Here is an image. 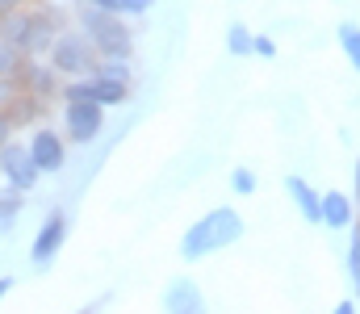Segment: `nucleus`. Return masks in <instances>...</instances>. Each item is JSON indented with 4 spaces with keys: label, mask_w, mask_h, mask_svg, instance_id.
<instances>
[{
    "label": "nucleus",
    "mask_w": 360,
    "mask_h": 314,
    "mask_svg": "<svg viewBox=\"0 0 360 314\" xmlns=\"http://www.w3.org/2000/svg\"><path fill=\"white\" fill-rule=\"evenodd\" d=\"M76 4H80V0H76Z\"/></svg>",
    "instance_id": "29"
},
{
    "label": "nucleus",
    "mask_w": 360,
    "mask_h": 314,
    "mask_svg": "<svg viewBox=\"0 0 360 314\" xmlns=\"http://www.w3.org/2000/svg\"><path fill=\"white\" fill-rule=\"evenodd\" d=\"M0 181H4L8 189H17V193H34V189H38L42 172L34 168L30 147H25L21 138H13V143L0 147Z\"/></svg>",
    "instance_id": "6"
},
{
    "label": "nucleus",
    "mask_w": 360,
    "mask_h": 314,
    "mask_svg": "<svg viewBox=\"0 0 360 314\" xmlns=\"http://www.w3.org/2000/svg\"><path fill=\"white\" fill-rule=\"evenodd\" d=\"M76 30L89 38L101 59H134V30L126 17L92 4H76Z\"/></svg>",
    "instance_id": "3"
},
{
    "label": "nucleus",
    "mask_w": 360,
    "mask_h": 314,
    "mask_svg": "<svg viewBox=\"0 0 360 314\" xmlns=\"http://www.w3.org/2000/svg\"><path fill=\"white\" fill-rule=\"evenodd\" d=\"M164 314H210L201 285L193 277H172L164 289Z\"/></svg>",
    "instance_id": "10"
},
{
    "label": "nucleus",
    "mask_w": 360,
    "mask_h": 314,
    "mask_svg": "<svg viewBox=\"0 0 360 314\" xmlns=\"http://www.w3.org/2000/svg\"><path fill=\"white\" fill-rule=\"evenodd\" d=\"M348 230H352V239H348V281H352V289L360 298V222L348 226Z\"/></svg>",
    "instance_id": "18"
},
{
    "label": "nucleus",
    "mask_w": 360,
    "mask_h": 314,
    "mask_svg": "<svg viewBox=\"0 0 360 314\" xmlns=\"http://www.w3.org/2000/svg\"><path fill=\"white\" fill-rule=\"evenodd\" d=\"M63 243H68V214L55 206V209H46V218H42V226H38V235L30 243V264L34 268H51L59 260Z\"/></svg>",
    "instance_id": "7"
},
{
    "label": "nucleus",
    "mask_w": 360,
    "mask_h": 314,
    "mask_svg": "<svg viewBox=\"0 0 360 314\" xmlns=\"http://www.w3.org/2000/svg\"><path fill=\"white\" fill-rule=\"evenodd\" d=\"M63 30V8L59 4H30V8H17L8 17H0V38L8 46H17L25 59H42L55 42V34Z\"/></svg>",
    "instance_id": "1"
},
{
    "label": "nucleus",
    "mask_w": 360,
    "mask_h": 314,
    "mask_svg": "<svg viewBox=\"0 0 360 314\" xmlns=\"http://www.w3.org/2000/svg\"><path fill=\"white\" fill-rule=\"evenodd\" d=\"M331 314H356V302H340Z\"/></svg>",
    "instance_id": "26"
},
{
    "label": "nucleus",
    "mask_w": 360,
    "mask_h": 314,
    "mask_svg": "<svg viewBox=\"0 0 360 314\" xmlns=\"http://www.w3.org/2000/svg\"><path fill=\"white\" fill-rule=\"evenodd\" d=\"M231 193L235 197H252L256 193V172L252 168H235L231 172Z\"/></svg>",
    "instance_id": "20"
},
{
    "label": "nucleus",
    "mask_w": 360,
    "mask_h": 314,
    "mask_svg": "<svg viewBox=\"0 0 360 314\" xmlns=\"http://www.w3.org/2000/svg\"><path fill=\"white\" fill-rule=\"evenodd\" d=\"M285 193H289V202L297 206V214H302L310 226H323V193H319L306 176H285Z\"/></svg>",
    "instance_id": "11"
},
{
    "label": "nucleus",
    "mask_w": 360,
    "mask_h": 314,
    "mask_svg": "<svg viewBox=\"0 0 360 314\" xmlns=\"http://www.w3.org/2000/svg\"><path fill=\"white\" fill-rule=\"evenodd\" d=\"M105 130V109L96 101H63V138L89 147Z\"/></svg>",
    "instance_id": "8"
},
{
    "label": "nucleus",
    "mask_w": 360,
    "mask_h": 314,
    "mask_svg": "<svg viewBox=\"0 0 360 314\" xmlns=\"http://www.w3.org/2000/svg\"><path fill=\"white\" fill-rule=\"evenodd\" d=\"M105 302H109V298H101L96 306H89V310H80V314H96V310H101V306H105Z\"/></svg>",
    "instance_id": "28"
},
{
    "label": "nucleus",
    "mask_w": 360,
    "mask_h": 314,
    "mask_svg": "<svg viewBox=\"0 0 360 314\" xmlns=\"http://www.w3.org/2000/svg\"><path fill=\"white\" fill-rule=\"evenodd\" d=\"M335 38H340V51H344V59H348V63L360 72V25H356V21H340Z\"/></svg>",
    "instance_id": "16"
},
{
    "label": "nucleus",
    "mask_w": 360,
    "mask_h": 314,
    "mask_svg": "<svg viewBox=\"0 0 360 314\" xmlns=\"http://www.w3.org/2000/svg\"><path fill=\"white\" fill-rule=\"evenodd\" d=\"M34 0H0V17H8V13H17V8H30Z\"/></svg>",
    "instance_id": "23"
},
{
    "label": "nucleus",
    "mask_w": 360,
    "mask_h": 314,
    "mask_svg": "<svg viewBox=\"0 0 360 314\" xmlns=\"http://www.w3.org/2000/svg\"><path fill=\"white\" fill-rule=\"evenodd\" d=\"M13 89L17 93H30V97H38V101H55L59 97V89H63V80L55 76V67L46 63V59H21V67H17V76H13Z\"/></svg>",
    "instance_id": "9"
},
{
    "label": "nucleus",
    "mask_w": 360,
    "mask_h": 314,
    "mask_svg": "<svg viewBox=\"0 0 360 314\" xmlns=\"http://www.w3.org/2000/svg\"><path fill=\"white\" fill-rule=\"evenodd\" d=\"M42 59L55 67V76H59V80H84V76L96 72V63H101V55L92 51V42L76 30V25H63V30L55 34L51 51H46Z\"/></svg>",
    "instance_id": "4"
},
{
    "label": "nucleus",
    "mask_w": 360,
    "mask_h": 314,
    "mask_svg": "<svg viewBox=\"0 0 360 314\" xmlns=\"http://www.w3.org/2000/svg\"><path fill=\"white\" fill-rule=\"evenodd\" d=\"M92 76H105V80H122V84H134V67H130V59H101Z\"/></svg>",
    "instance_id": "17"
},
{
    "label": "nucleus",
    "mask_w": 360,
    "mask_h": 314,
    "mask_svg": "<svg viewBox=\"0 0 360 314\" xmlns=\"http://www.w3.org/2000/svg\"><path fill=\"white\" fill-rule=\"evenodd\" d=\"M8 294H13V277H0V302H4Z\"/></svg>",
    "instance_id": "25"
},
{
    "label": "nucleus",
    "mask_w": 360,
    "mask_h": 314,
    "mask_svg": "<svg viewBox=\"0 0 360 314\" xmlns=\"http://www.w3.org/2000/svg\"><path fill=\"white\" fill-rule=\"evenodd\" d=\"M352 222H356V202H352L344 189H327V193H323V226L348 230Z\"/></svg>",
    "instance_id": "12"
},
{
    "label": "nucleus",
    "mask_w": 360,
    "mask_h": 314,
    "mask_svg": "<svg viewBox=\"0 0 360 314\" xmlns=\"http://www.w3.org/2000/svg\"><path fill=\"white\" fill-rule=\"evenodd\" d=\"M80 4H92V8H105V13H117V17H143L155 8V0H80Z\"/></svg>",
    "instance_id": "15"
},
{
    "label": "nucleus",
    "mask_w": 360,
    "mask_h": 314,
    "mask_svg": "<svg viewBox=\"0 0 360 314\" xmlns=\"http://www.w3.org/2000/svg\"><path fill=\"white\" fill-rule=\"evenodd\" d=\"M243 239V218L235 206H214L210 214H201L197 222H188V230L180 235V260L197 264L222 247H235Z\"/></svg>",
    "instance_id": "2"
},
{
    "label": "nucleus",
    "mask_w": 360,
    "mask_h": 314,
    "mask_svg": "<svg viewBox=\"0 0 360 314\" xmlns=\"http://www.w3.org/2000/svg\"><path fill=\"white\" fill-rule=\"evenodd\" d=\"M13 138H17V126H13V117H8V109L0 105V147H4V143H13Z\"/></svg>",
    "instance_id": "21"
},
{
    "label": "nucleus",
    "mask_w": 360,
    "mask_h": 314,
    "mask_svg": "<svg viewBox=\"0 0 360 314\" xmlns=\"http://www.w3.org/2000/svg\"><path fill=\"white\" fill-rule=\"evenodd\" d=\"M256 59H276V42L269 34H256Z\"/></svg>",
    "instance_id": "22"
},
{
    "label": "nucleus",
    "mask_w": 360,
    "mask_h": 314,
    "mask_svg": "<svg viewBox=\"0 0 360 314\" xmlns=\"http://www.w3.org/2000/svg\"><path fill=\"white\" fill-rule=\"evenodd\" d=\"M21 59H25V55L0 38V80H13V76H17V67H21Z\"/></svg>",
    "instance_id": "19"
},
{
    "label": "nucleus",
    "mask_w": 360,
    "mask_h": 314,
    "mask_svg": "<svg viewBox=\"0 0 360 314\" xmlns=\"http://www.w3.org/2000/svg\"><path fill=\"white\" fill-rule=\"evenodd\" d=\"M4 109H8V117H13L17 130H34V126H42L46 101H38V97H30V93H13V101L4 105Z\"/></svg>",
    "instance_id": "13"
},
{
    "label": "nucleus",
    "mask_w": 360,
    "mask_h": 314,
    "mask_svg": "<svg viewBox=\"0 0 360 314\" xmlns=\"http://www.w3.org/2000/svg\"><path fill=\"white\" fill-rule=\"evenodd\" d=\"M25 147H30V159L42 176H59L68 168V138L55 134V126H34Z\"/></svg>",
    "instance_id": "5"
},
{
    "label": "nucleus",
    "mask_w": 360,
    "mask_h": 314,
    "mask_svg": "<svg viewBox=\"0 0 360 314\" xmlns=\"http://www.w3.org/2000/svg\"><path fill=\"white\" fill-rule=\"evenodd\" d=\"M13 93H17V89H13V80H0V105L13 101Z\"/></svg>",
    "instance_id": "24"
},
{
    "label": "nucleus",
    "mask_w": 360,
    "mask_h": 314,
    "mask_svg": "<svg viewBox=\"0 0 360 314\" xmlns=\"http://www.w3.org/2000/svg\"><path fill=\"white\" fill-rule=\"evenodd\" d=\"M226 51H231V59H252V55H256V34H252L243 21H231V30H226Z\"/></svg>",
    "instance_id": "14"
},
{
    "label": "nucleus",
    "mask_w": 360,
    "mask_h": 314,
    "mask_svg": "<svg viewBox=\"0 0 360 314\" xmlns=\"http://www.w3.org/2000/svg\"><path fill=\"white\" fill-rule=\"evenodd\" d=\"M352 176H356V197H352V202L360 206V155H356V168H352Z\"/></svg>",
    "instance_id": "27"
}]
</instances>
